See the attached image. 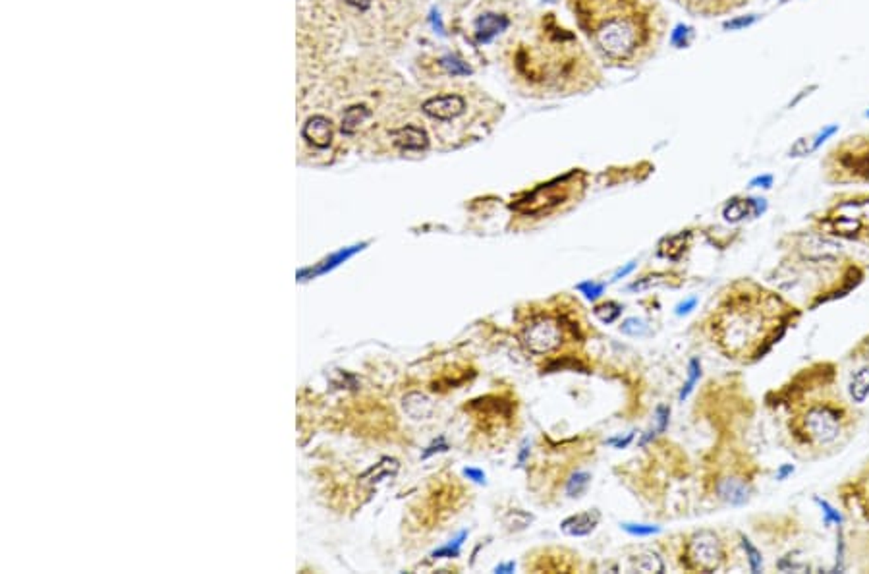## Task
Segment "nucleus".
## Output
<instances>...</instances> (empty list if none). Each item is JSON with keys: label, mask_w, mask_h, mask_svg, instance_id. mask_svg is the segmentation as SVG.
Instances as JSON below:
<instances>
[{"label": "nucleus", "mask_w": 869, "mask_h": 574, "mask_svg": "<svg viewBox=\"0 0 869 574\" xmlns=\"http://www.w3.org/2000/svg\"><path fill=\"white\" fill-rule=\"evenodd\" d=\"M655 414H657V428L651 429V431H649V433H647V435L644 437L642 445H645V443H647L649 439H653V437H655V435H659V433H663V431L667 429L668 416H670V408H667V406H657V412H655Z\"/></svg>", "instance_id": "30"}, {"label": "nucleus", "mask_w": 869, "mask_h": 574, "mask_svg": "<svg viewBox=\"0 0 869 574\" xmlns=\"http://www.w3.org/2000/svg\"><path fill=\"white\" fill-rule=\"evenodd\" d=\"M670 281V276L668 275H649V276H644V279H637L634 283L628 286V290L632 292H644V290H649V288H655V286H660V284H667Z\"/></svg>", "instance_id": "26"}, {"label": "nucleus", "mask_w": 869, "mask_h": 574, "mask_svg": "<svg viewBox=\"0 0 869 574\" xmlns=\"http://www.w3.org/2000/svg\"><path fill=\"white\" fill-rule=\"evenodd\" d=\"M523 342L533 354H549L563 342V331L560 325L551 317H541L531 321L523 331Z\"/></svg>", "instance_id": "6"}, {"label": "nucleus", "mask_w": 869, "mask_h": 574, "mask_svg": "<svg viewBox=\"0 0 869 574\" xmlns=\"http://www.w3.org/2000/svg\"><path fill=\"white\" fill-rule=\"evenodd\" d=\"M302 136H304V139H306L309 146L317 147V149H325L332 141V124H330L329 118H325L321 114L311 116L304 124Z\"/></svg>", "instance_id": "10"}, {"label": "nucleus", "mask_w": 869, "mask_h": 574, "mask_svg": "<svg viewBox=\"0 0 869 574\" xmlns=\"http://www.w3.org/2000/svg\"><path fill=\"white\" fill-rule=\"evenodd\" d=\"M716 495L724 503L740 507L749 499V485L740 477H724L716 484Z\"/></svg>", "instance_id": "14"}, {"label": "nucleus", "mask_w": 869, "mask_h": 574, "mask_svg": "<svg viewBox=\"0 0 869 574\" xmlns=\"http://www.w3.org/2000/svg\"><path fill=\"white\" fill-rule=\"evenodd\" d=\"M786 405V433L802 453H823L852 435L858 412L837 388L833 364H813L800 370L781 391Z\"/></svg>", "instance_id": "2"}, {"label": "nucleus", "mask_w": 869, "mask_h": 574, "mask_svg": "<svg viewBox=\"0 0 869 574\" xmlns=\"http://www.w3.org/2000/svg\"><path fill=\"white\" fill-rule=\"evenodd\" d=\"M757 18L756 16H748V18H736V20H730V22H726L724 24V29H742V27H748L756 22Z\"/></svg>", "instance_id": "36"}, {"label": "nucleus", "mask_w": 869, "mask_h": 574, "mask_svg": "<svg viewBox=\"0 0 869 574\" xmlns=\"http://www.w3.org/2000/svg\"><path fill=\"white\" fill-rule=\"evenodd\" d=\"M510 22L507 16L500 14H483L475 20V31H477V41L487 43L491 41L495 35H499L507 29Z\"/></svg>", "instance_id": "16"}, {"label": "nucleus", "mask_w": 869, "mask_h": 574, "mask_svg": "<svg viewBox=\"0 0 869 574\" xmlns=\"http://www.w3.org/2000/svg\"><path fill=\"white\" fill-rule=\"evenodd\" d=\"M802 307L751 281L736 283L711 316V337L724 356L757 362L800 321Z\"/></svg>", "instance_id": "1"}, {"label": "nucleus", "mask_w": 869, "mask_h": 574, "mask_svg": "<svg viewBox=\"0 0 869 574\" xmlns=\"http://www.w3.org/2000/svg\"><path fill=\"white\" fill-rule=\"evenodd\" d=\"M531 520H533V517L523 512V510H510L508 517L504 518V522H507L510 530H523V528H528L531 524Z\"/></svg>", "instance_id": "29"}, {"label": "nucleus", "mask_w": 869, "mask_h": 574, "mask_svg": "<svg viewBox=\"0 0 869 574\" xmlns=\"http://www.w3.org/2000/svg\"><path fill=\"white\" fill-rule=\"evenodd\" d=\"M421 111L434 120H452V118H458L460 114L466 111V101L462 95H456V93L439 95V97L427 99L425 103L421 105Z\"/></svg>", "instance_id": "8"}, {"label": "nucleus", "mask_w": 869, "mask_h": 574, "mask_svg": "<svg viewBox=\"0 0 869 574\" xmlns=\"http://www.w3.org/2000/svg\"><path fill=\"white\" fill-rule=\"evenodd\" d=\"M441 64L452 76H467V74H472V68L464 60H460L458 57H452V55H446V57L441 58Z\"/></svg>", "instance_id": "28"}, {"label": "nucleus", "mask_w": 869, "mask_h": 574, "mask_svg": "<svg viewBox=\"0 0 869 574\" xmlns=\"http://www.w3.org/2000/svg\"><path fill=\"white\" fill-rule=\"evenodd\" d=\"M466 538H467V532H460L458 538H454L452 542L446 543V545H444V547H441V550L433 551V555H431V557H433V559H443V557L454 559V557H458L460 550H462V543H464V540H466Z\"/></svg>", "instance_id": "24"}, {"label": "nucleus", "mask_w": 869, "mask_h": 574, "mask_svg": "<svg viewBox=\"0 0 869 574\" xmlns=\"http://www.w3.org/2000/svg\"><path fill=\"white\" fill-rule=\"evenodd\" d=\"M578 290L581 292V294H584L588 300H597L605 292V284L588 281V283L578 284Z\"/></svg>", "instance_id": "34"}, {"label": "nucleus", "mask_w": 869, "mask_h": 574, "mask_svg": "<svg viewBox=\"0 0 869 574\" xmlns=\"http://www.w3.org/2000/svg\"><path fill=\"white\" fill-rule=\"evenodd\" d=\"M595 317L601 321V323H612V321H616L622 314V307L619 304H614V302H607V304H601V306L595 307Z\"/></svg>", "instance_id": "27"}, {"label": "nucleus", "mask_w": 869, "mask_h": 574, "mask_svg": "<svg viewBox=\"0 0 869 574\" xmlns=\"http://www.w3.org/2000/svg\"><path fill=\"white\" fill-rule=\"evenodd\" d=\"M634 269H636V263H628L626 267H620L619 271L614 273V276H612V281H620V279H624V276L630 275Z\"/></svg>", "instance_id": "41"}, {"label": "nucleus", "mask_w": 869, "mask_h": 574, "mask_svg": "<svg viewBox=\"0 0 869 574\" xmlns=\"http://www.w3.org/2000/svg\"><path fill=\"white\" fill-rule=\"evenodd\" d=\"M371 118V111L365 105H354L346 108V113L342 114V122H340V130L342 134L352 136L358 130L362 128L365 122Z\"/></svg>", "instance_id": "18"}, {"label": "nucleus", "mask_w": 869, "mask_h": 574, "mask_svg": "<svg viewBox=\"0 0 869 574\" xmlns=\"http://www.w3.org/2000/svg\"><path fill=\"white\" fill-rule=\"evenodd\" d=\"M446 449H448V445L444 443V439H443V437H441V439H439V443H433V445L429 447V451H425V453H423V458H427V456H431V454L437 453V451H446Z\"/></svg>", "instance_id": "40"}, {"label": "nucleus", "mask_w": 869, "mask_h": 574, "mask_svg": "<svg viewBox=\"0 0 869 574\" xmlns=\"http://www.w3.org/2000/svg\"><path fill=\"white\" fill-rule=\"evenodd\" d=\"M868 116H869V113H868Z\"/></svg>", "instance_id": "46"}, {"label": "nucleus", "mask_w": 869, "mask_h": 574, "mask_svg": "<svg viewBox=\"0 0 869 574\" xmlns=\"http://www.w3.org/2000/svg\"><path fill=\"white\" fill-rule=\"evenodd\" d=\"M589 482H591V476H589L588 472H576V474H572L568 484H566V493L570 495V497H579V495L588 489Z\"/></svg>", "instance_id": "23"}, {"label": "nucleus", "mask_w": 869, "mask_h": 574, "mask_svg": "<svg viewBox=\"0 0 869 574\" xmlns=\"http://www.w3.org/2000/svg\"><path fill=\"white\" fill-rule=\"evenodd\" d=\"M346 2L360 10H367L371 6V0H346Z\"/></svg>", "instance_id": "43"}, {"label": "nucleus", "mask_w": 869, "mask_h": 574, "mask_svg": "<svg viewBox=\"0 0 869 574\" xmlns=\"http://www.w3.org/2000/svg\"><path fill=\"white\" fill-rule=\"evenodd\" d=\"M742 545H744V550H746V555H748V561H749V568L754 570V573H759L761 570V566H763V559H761V553L754 547V543L749 542L746 536H742Z\"/></svg>", "instance_id": "31"}, {"label": "nucleus", "mask_w": 869, "mask_h": 574, "mask_svg": "<svg viewBox=\"0 0 869 574\" xmlns=\"http://www.w3.org/2000/svg\"><path fill=\"white\" fill-rule=\"evenodd\" d=\"M396 470H398V462L393 461V458H383V461L375 464L373 468H369L362 477H360V482L363 485H373V484H379L381 479H385V477H390L395 476Z\"/></svg>", "instance_id": "19"}, {"label": "nucleus", "mask_w": 869, "mask_h": 574, "mask_svg": "<svg viewBox=\"0 0 869 574\" xmlns=\"http://www.w3.org/2000/svg\"><path fill=\"white\" fill-rule=\"evenodd\" d=\"M794 472V466H786V468L781 470V474H779V479H784V476H789Z\"/></svg>", "instance_id": "45"}, {"label": "nucleus", "mask_w": 869, "mask_h": 574, "mask_svg": "<svg viewBox=\"0 0 869 574\" xmlns=\"http://www.w3.org/2000/svg\"><path fill=\"white\" fill-rule=\"evenodd\" d=\"M819 230L831 238L869 244V200L845 202L817 220Z\"/></svg>", "instance_id": "3"}, {"label": "nucleus", "mask_w": 869, "mask_h": 574, "mask_svg": "<svg viewBox=\"0 0 869 574\" xmlns=\"http://www.w3.org/2000/svg\"><path fill=\"white\" fill-rule=\"evenodd\" d=\"M632 437H634V433H628L624 439H609V445H614L616 449H624L632 441Z\"/></svg>", "instance_id": "42"}, {"label": "nucleus", "mask_w": 869, "mask_h": 574, "mask_svg": "<svg viewBox=\"0 0 869 574\" xmlns=\"http://www.w3.org/2000/svg\"><path fill=\"white\" fill-rule=\"evenodd\" d=\"M390 138H393V144L400 147L402 151H423L429 146L427 132L418 126H404V128L393 130Z\"/></svg>", "instance_id": "11"}, {"label": "nucleus", "mask_w": 869, "mask_h": 574, "mask_svg": "<svg viewBox=\"0 0 869 574\" xmlns=\"http://www.w3.org/2000/svg\"><path fill=\"white\" fill-rule=\"evenodd\" d=\"M597 524H599V512L597 510H588V512H581V514H574V517L566 518L563 524H560V530L566 536H572V538H581V536L591 534L595 530Z\"/></svg>", "instance_id": "15"}, {"label": "nucleus", "mask_w": 869, "mask_h": 574, "mask_svg": "<svg viewBox=\"0 0 869 574\" xmlns=\"http://www.w3.org/2000/svg\"><path fill=\"white\" fill-rule=\"evenodd\" d=\"M842 497L852 499L858 512L866 520H869V462L858 476L842 485Z\"/></svg>", "instance_id": "9"}, {"label": "nucleus", "mask_w": 869, "mask_h": 574, "mask_svg": "<svg viewBox=\"0 0 869 574\" xmlns=\"http://www.w3.org/2000/svg\"><path fill=\"white\" fill-rule=\"evenodd\" d=\"M564 197H566V194H564L563 188L555 186V184H547V186L537 188L535 192H531L528 197H523L522 202H518L512 207L523 213V215H539V213L553 209L558 203H563Z\"/></svg>", "instance_id": "7"}, {"label": "nucleus", "mask_w": 869, "mask_h": 574, "mask_svg": "<svg viewBox=\"0 0 869 574\" xmlns=\"http://www.w3.org/2000/svg\"><path fill=\"white\" fill-rule=\"evenodd\" d=\"M622 528L626 530L628 534H632V536H651V534L660 532L659 526H649V524H630V522H624Z\"/></svg>", "instance_id": "33"}, {"label": "nucleus", "mask_w": 869, "mask_h": 574, "mask_svg": "<svg viewBox=\"0 0 869 574\" xmlns=\"http://www.w3.org/2000/svg\"><path fill=\"white\" fill-rule=\"evenodd\" d=\"M749 186L751 188H771L772 186V176L771 174H765V176H757L749 182Z\"/></svg>", "instance_id": "38"}, {"label": "nucleus", "mask_w": 869, "mask_h": 574, "mask_svg": "<svg viewBox=\"0 0 869 574\" xmlns=\"http://www.w3.org/2000/svg\"><path fill=\"white\" fill-rule=\"evenodd\" d=\"M690 35V27H686V25H678L672 33V43H674L676 47H686L688 45V37Z\"/></svg>", "instance_id": "35"}, {"label": "nucleus", "mask_w": 869, "mask_h": 574, "mask_svg": "<svg viewBox=\"0 0 869 574\" xmlns=\"http://www.w3.org/2000/svg\"><path fill=\"white\" fill-rule=\"evenodd\" d=\"M597 43L612 58H626L637 45V29L630 20H609L597 29Z\"/></svg>", "instance_id": "5"}, {"label": "nucleus", "mask_w": 869, "mask_h": 574, "mask_svg": "<svg viewBox=\"0 0 869 574\" xmlns=\"http://www.w3.org/2000/svg\"><path fill=\"white\" fill-rule=\"evenodd\" d=\"M695 306H698V298H695V296L684 300L682 304H678V306H676V316H686V314H690Z\"/></svg>", "instance_id": "37"}, {"label": "nucleus", "mask_w": 869, "mask_h": 574, "mask_svg": "<svg viewBox=\"0 0 869 574\" xmlns=\"http://www.w3.org/2000/svg\"><path fill=\"white\" fill-rule=\"evenodd\" d=\"M514 563H507V565H499L495 568V573H514Z\"/></svg>", "instance_id": "44"}, {"label": "nucleus", "mask_w": 869, "mask_h": 574, "mask_svg": "<svg viewBox=\"0 0 869 574\" xmlns=\"http://www.w3.org/2000/svg\"><path fill=\"white\" fill-rule=\"evenodd\" d=\"M848 393L854 405H861L869 396V368H861L852 373V379L848 385Z\"/></svg>", "instance_id": "20"}, {"label": "nucleus", "mask_w": 869, "mask_h": 574, "mask_svg": "<svg viewBox=\"0 0 869 574\" xmlns=\"http://www.w3.org/2000/svg\"><path fill=\"white\" fill-rule=\"evenodd\" d=\"M765 209H767V202L759 200V197H751V200H733V202H728V205L724 207L723 217L728 223H738V220L746 218L748 215L759 217Z\"/></svg>", "instance_id": "12"}, {"label": "nucleus", "mask_w": 869, "mask_h": 574, "mask_svg": "<svg viewBox=\"0 0 869 574\" xmlns=\"http://www.w3.org/2000/svg\"><path fill=\"white\" fill-rule=\"evenodd\" d=\"M367 244H358V246H350V248H344V250L337 251V253H332L330 258H327L325 261H321L317 267H311V269H304V271H299L298 273V279H313V276H319V275H325V273H329L332 269H337L338 265H342L344 261L355 255L358 251H362Z\"/></svg>", "instance_id": "13"}, {"label": "nucleus", "mask_w": 869, "mask_h": 574, "mask_svg": "<svg viewBox=\"0 0 869 574\" xmlns=\"http://www.w3.org/2000/svg\"><path fill=\"white\" fill-rule=\"evenodd\" d=\"M684 561L688 568L700 573H715L724 563V547L719 536L703 530L693 534L684 550Z\"/></svg>", "instance_id": "4"}, {"label": "nucleus", "mask_w": 869, "mask_h": 574, "mask_svg": "<svg viewBox=\"0 0 869 574\" xmlns=\"http://www.w3.org/2000/svg\"><path fill=\"white\" fill-rule=\"evenodd\" d=\"M402 408L411 420H427V418H431V414L434 410L431 398L421 395V393H410V395L404 396Z\"/></svg>", "instance_id": "17"}, {"label": "nucleus", "mask_w": 869, "mask_h": 574, "mask_svg": "<svg viewBox=\"0 0 869 574\" xmlns=\"http://www.w3.org/2000/svg\"><path fill=\"white\" fill-rule=\"evenodd\" d=\"M688 238H690L688 234H678V236H672V238H668L667 244L668 246H672V248L660 250V255L672 259V261H678V259L684 255L686 246H688Z\"/></svg>", "instance_id": "22"}, {"label": "nucleus", "mask_w": 869, "mask_h": 574, "mask_svg": "<svg viewBox=\"0 0 869 574\" xmlns=\"http://www.w3.org/2000/svg\"><path fill=\"white\" fill-rule=\"evenodd\" d=\"M620 331L624 332V335H630V337H640V335L647 332V325H645L644 319L628 317L626 321H622V325H620Z\"/></svg>", "instance_id": "32"}, {"label": "nucleus", "mask_w": 869, "mask_h": 574, "mask_svg": "<svg viewBox=\"0 0 869 574\" xmlns=\"http://www.w3.org/2000/svg\"><path fill=\"white\" fill-rule=\"evenodd\" d=\"M688 370H690V373H688V381L684 383V387H682V391H680V396H678L680 400L688 398L690 393L693 391V387H695V383L700 381V377H701L700 360H698V358H692V360H690V368H688Z\"/></svg>", "instance_id": "25"}, {"label": "nucleus", "mask_w": 869, "mask_h": 574, "mask_svg": "<svg viewBox=\"0 0 869 574\" xmlns=\"http://www.w3.org/2000/svg\"><path fill=\"white\" fill-rule=\"evenodd\" d=\"M464 476L469 477V479H474L475 484H485V474H483L481 470L466 468L464 470Z\"/></svg>", "instance_id": "39"}, {"label": "nucleus", "mask_w": 869, "mask_h": 574, "mask_svg": "<svg viewBox=\"0 0 869 574\" xmlns=\"http://www.w3.org/2000/svg\"><path fill=\"white\" fill-rule=\"evenodd\" d=\"M632 566L640 573H663L665 570V563L660 561L657 553H651V551L636 555L632 559Z\"/></svg>", "instance_id": "21"}]
</instances>
